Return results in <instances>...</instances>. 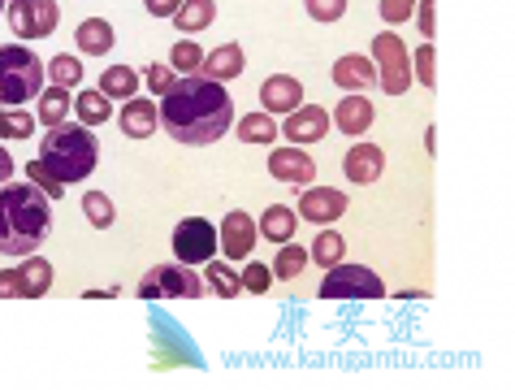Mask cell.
I'll list each match as a JSON object with an SVG mask.
<instances>
[{"mask_svg": "<svg viewBox=\"0 0 515 390\" xmlns=\"http://www.w3.org/2000/svg\"><path fill=\"white\" fill-rule=\"evenodd\" d=\"M156 109H161V130L187 148L217 143L234 122V100L226 83L204 74H178V83L165 91Z\"/></svg>", "mask_w": 515, "mask_h": 390, "instance_id": "cell-1", "label": "cell"}, {"mask_svg": "<svg viewBox=\"0 0 515 390\" xmlns=\"http://www.w3.org/2000/svg\"><path fill=\"white\" fill-rule=\"evenodd\" d=\"M52 230V200L35 182H5L0 187V252L35 256V247Z\"/></svg>", "mask_w": 515, "mask_h": 390, "instance_id": "cell-2", "label": "cell"}, {"mask_svg": "<svg viewBox=\"0 0 515 390\" xmlns=\"http://www.w3.org/2000/svg\"><path fill=\"white\" fill-rule=\"evenodd\" d=\"M39 165L48 169L57 182H83L96 174V161H100V148H96V135L87 126H74V122H61V126H48V139L39 143Z\"/></svg>", "mask_w": 515, "mask_h": 390, "instance_id": "cell-3", "label": "cell"}, {"mask_svg": "<svg viewBox=\"0 0 515 390\" xmlns=\"http://www.w3.org/2000/svg\"><path fill=\"white\" fill-rule=\"evenodd\" d=\"M44 61L22 44L0 48V104H31L44 91Z\"/></svg>", "mask_w": 515, "mask_h": 390, "instance_id": "cell-4", "label": "cell"}, {"mask_svg": "<svg viewBox=\"0 0 515 390\" xmlns=\"http://www.w3.org/2000/svg\"><path fill=\"white\" fill-rule=\"evenodd\" d=\"M139 295L143 299H200L204 295V273H195L191 265H156L148 269V278L139 282Z\"/></svg>", "mask_w": 515, "mask_h": 390, "instance_id": "cell-5", "label": "cell"}, {"mask_svg": "<svg viewBox=\"0 0 515 390\" xmlns=\"http://www.w3.org/2000/svg\"><path fill=\"white\" fill-rule=\"evenodd\" d=\"M373 65H377V83L386 87V96H403L412 87V61H407V48L399 35L381 31L373 39Z\"/></svg>", "mask_w": 515, "mask_h": 390, "instance_id": "cell-6", "label": "cell"}, {"mask_svg": "<svg viewBox=\"0 0 515 390\" xmlns=\"http://www.w3.org/2000/svg\"><path fill=\"white\" fill-rule=\"evenodd\" d=\"M381 295H386V282H381L373 269L342 265V260L329 269V278L321 282V299H381Z\"/></svg>", "mask_w": 515, "mask_h": 390, "instance_id": "cell-7", "label": "cell"}, {"mask_svg": "<svg viewBox=\"0 0 515 390\" xmlns=\"http://www.w3.org/2000/svg\"><path fill=\"white\" fill-rule=\"evenodd\" d=\"M61 22L57 0H13L9 5V26L22 39H48Z\"/></svg>", "mask_w": 515, "mask_h": 390, "instance_id": "cell-8", "label": "cell"}, {"mask_svg": "<svg viewBox=\"0 0 515 390\" xmlns=\"http://www.w3.org/2000/svg\"><path fill=\"white\" fill-rule=\"evenodd\" d=\"M174 252L182 265H208L217 252V230H213V221H204V217H187V221H178V230H174Z\"/></svg>", "mask_w": 515, "mask_h": 390, "instance_id": "cell-9", "label": "cell"}, {"mask_svg": "<svg viewBox=\"0 0 515 390\" xmlns=\"http://www.w3.org/2000/svg\"><path fill=\"white\" fill-rule=\"evenodd\" d=\"M256 221L243 213V208H234V213L221 217V226H217V247L226 252L230 260H247L252 256V247H256Z\"/></svg>", "mask_w": 515, "mask_h": 390, "instance_id": "cell-10", "label": "cell"}, {"mask_svg": "<svg viewBox=\"0 0 515 390\" xmlns=\"http://www.w3.org/2000/svg\"><path fill=\"white\" fill-rule=\"evenodd\" d=\"M347 195L334 191V187H308L299 200V213L312 221V226H329V221H338L342 213H347Z\"/></svg>", "mask_w": 515, "mask_h": 390, "instance_id": "cell-11", "label": "cell"}, {"mask_svg": "<svg viewBox=\"0 0 515 390\" xmlns=\"http://www.w3.org/2000/svg\"><path fill=\"white\" fill-rule=\"evenodd\" d=\"M373 117H377V109H373V100L368 96H360V91H347L342 96V104L334 109V126L342 130L347 139H360L368 126H373Z\"/></svg>", "mask_w": 515, "mask_h": 390, "instance_id": "cell-12", "label": "cell"}, {"mask_svg": "<svg viewBox=\"0 0 515 390\" xmlns=\"http://www.w3.org/2000/svg\"><path fill=\"white\" fill-rule=\"evenodd\" d=\"M381 169H386V152H381L377 143H355V148L342 156V174H347L351 182H360V187L377 182Z\"/></svg>", "mask_w": 515, "mask_h": 390, "instance_id": "cell-13", "label": "cell"}, {"mask_svg": "<svg viewBox=\"0 0 515 390\" xmlns=\"http://www.w3.org/2000/svg\"><path fill=\"white\" fill-rule=\"evenodd\" d=\"M325 130H329V113L321 104H299L295 113H286L282 135L295 143H316V139H325Z\"/></svg>", "mask_w": 515, "mask_h": 390, "instance_id": "cell-14", "label": "cell"}, {"mask_svg": "<svg viewBox=\"0 0 515 390\" xmlns=\"http://www.w3.org/2000/svg\"><path fill=\"white\" fill-rule=\"evenodd\" d=\"M260 104H264V113H295L303 104L299 78H290V74L264 78V83H260Z\"/></svg>", "mask_w": 515, "mask_h": 390, "instance_id": "cell-15", "label": "cell"}, {"mask_svg": "<svg viewBox=\"0 0 515 390\" xmlns=\"http://www.w3.org/2000/svg\"><path fill=\"white\" fill-rule=\"evenodd\" d=\"M269 174L277 182H299V187H308L316 178V165L303 148H277V152H269Z\"/></svg>", "mask_w": 515, "mask_h": 390, "instance_id": "cell-16", "label": "cell"}, {"mask_svg": "<svg viewBox=\"0 0 515 390\" xmlns=\"http://www.w3.org/2000/svg\"><path fill=\"white\" fill-rule=\"evenodd\" d=\"M243 70H247V57L239 44H221L213 52H204V65H200V74L217 78V83H230V78H239Z\"/></svg>", "mask_w": 515, "mask_h": 390, "instance_id": "cell-17", "label": "cell"}, {"mask_svg": "<svg viewBox=\"0 0 515 390\" xmlns=\"http://www.w3.org/2000/svg\"><path fill=\"white\" fill-rule=\"evenodd\" d=\"M117 122H122V130H126L130 139H148L152 130L161 126V109H156L152 100H143V96H130Z\"/></svg>", "mask_w": 515, "mask_h": 390, "instance_id": "cell-18", "label": "cell"}, {"mask_svg": "<svg viewBox=\"0 0 515 390\" xmlns=\"http://www.w3.org/2000/svg\"><path fill=\"white\" fill-rule=\"evenodd\" d=\"M334 83H338L342 91H364V87L377 83V65L368 61V57H338Z\"/></svg>", "mask_w": 515, "mask_h": 390, "instance_id": "cell-19", "label": "cell"}, {"mask_svg": "<svg viewBox=\"0 0 515 390\" xmlns=\"http://www.w3.org/2000/svg\"><path fill=\"white\" fill-rule=\"evenodd\" d=\"M52 291V265L44 256H26V265L18 269V299H39Z\"/></svg>", "mask_w": 515, "mask_h": 390, "instance_id": "cell-20", "label": "cell"}, {"mask_svg": "<svg viewBox=\"0 0 515 390\" xmlns=\"http://www.w3.org/2000/svg\"><path fill=\"white\" fill-rule=\"evenodd\" d=\"M295 226H299V217L290 213L286 204H273V208H264V217H260V226H256V230H260L269 243L282 247V243L295 239Z\"/></svg>", "mask_w": 515, "mask_h": 390, "instance_id": "cell-21", "label": "cell"}, {"mask_svg": "<svg viewBox=\"0 0 515 390\" xmlns=\"http://www.w3.org/2000/svg\"><path fill=\"white\" fill-rule=\"evenodd\" d=\"M117 44V31L109 26V18H87L78 26V48L87 52V57H104Z\"/></svg>", "mask_w": 515, "mask_h": 390, "instance_id": "cell-22", "label": "cell"}, {"mask_svg": "<svg viewBox=\"0 0 515 390\" xmlns=\"http://www.w3.org/2000/svg\"><path fill=\"white\" fill-rule=\"evenodd\" d=\"M213 18H217V5H213V0H182L178 13H174V22H178L182 35L208 31V26H213Z\"/></svg>", "mask_w": 515, "mask_h": 390, "instance_id": "cell-23", "label": "cell"}, {"mask_svg": "<svg viewBox=\"0 0 515 390\" xmlns=\"http://www.w3.org/2000/svg\"><path fill=\"white\" fill-rule=\"evenodd\" d=\"M100 91L109 100H130L139 96V70L135 65H109V70L100 74Z\"/></svg>", "mask_w": 515, "mask_h": 390, "instance_id": "cell-24", "label": "cell"}, {"mask_svg": "<svg viewBox=\"0 0 515 390\" xmlns=\"http://www.w3.org/2000/svg\"><path fill=\"white\" fill-rule=\"evenodd\" d=\"M35 100H39V122L44 126H61L65 117H70V109H74L70 87H44Z\"/></svg>", "mask_w": 515, "mask_h": 390, "instance_id": "cell-25", "label": "cell"}, {"mask_svg": "<svg viewBox=\"0 0 515 390\" xmlns=\"http://www.w3.org/2000/svg\"><path fill=\"white\" fill-rule=\"evenodd\" d=\"M342 256H347V239H342L338 230H321L312 243V252H308V260H316L321 269H334Z\"/></svg>", "mask_w": 515, "mask_h": 390, "instance_id": "cell-26", "label": "cell"}, {"mask_svg": "<svg viewBox=\"0 0 515 390\" xmlns=\"http://www.w3.org/2000/svg\"><path fill=\"white\" fill-rule=\"evenodd\" d=\"M204 278H208V286H213L217 299H239V295H243V278H239V273H234L230 265H221V260H208Z\"/></svg>", "mask_w": 515, "mask_h": 390, "instance_id": "cell-27", "label": "cell"}, {"mask_svg": "<svg viewBox=\"0 0 515 390\" xmlns=\"http://www.w3.org/2000/svg\"><path fill=\"white\" fill-rule=\"evenodd\" d=\"M273 278H299V273L303 269H308V252H303V247L299 243H282V247H277V260H273Z\"/></svg>", "mask_w": 515, "mask_h": 390, "instance_id": "cell-28", "label": "cell"}, {"mask_svg": "<svg viewBox=\"0 0 515 390\" xmlns=\"http://www.w3.org/2000/svg\"><path fill=\"white\" fill-rule=\"evenodd\" d=\"M74 109H78V117H83V126L109 122V96H104V91H78Z\"/></svg>", "mask_w": 515, "mask_h": 390, "instance_id": "cell-29", "label": "cell"}, {"mask_svg": "<svg viewBox=\"0 0 515 390\" xmlns=\"http://www.w3.org/2000/svg\"><path fill=\"white\" fill-rule=\"evenodd\" d=\"M239 139H243V143H273V139H277L273 113H247L243 122H239Z\"/></svg>", "mask_w": 515, "mask_h": 390, "instance_id": "cell-30", "label": "cell"}, {"mask_svg": "<svg viewBox=\"0 0 515 390\" xmlns=\"http://www.w3.org/2000/svg\"><path fill=\"white\" fill-rule=\"evenodd\" d=\"M83 213H87V221H91L96 230H109L113 221H117V208H113V200H109L104 191H87V195H83Z\"/></svg>", "mask_w": 515, "mask_h": 390, "instance_id": "cell-31", "label": "cell"}, {"mask_svg": "<svg viewBox=\"0 0 515 390\" xmlns=\"http://www.w3.org/2000/svg\"><path fill=\"white\" fill-rule=\"evenodd\" d=\"M44 70H48V78H52V87H78V83H83V65H78V57H70V52L52 57Z\"/></svg>", "mask_w": 515, "mask_h": 390, "instance_id": "cell-32", "label": "cell"}, {"mask_svg": "<svg viewBox=\"0 0 515 390\" xmlns=\"http://www.w3.org/2000/svg\"><path fill=\"white\" fill-rule=\"evenodd\" d=\"M31 135H35V113L0 109V139H31Z\"/></svg>", "mask_w": 515, "mask_h": 390, "instance_id": "cell-33", "label": "cell"}, {"mask_svg": "<svg viewBox=\"0 0 515 390\" xmlns=\"http://www.w3.org/2000/svg\"><path fill=\"white\" fill-rule=\"evenodd\" d=\"M169 65H174L178 74H200L204 48H200V44H191V39H182V44H174V52H169Z\"/></svg>", "mask_w": 515, "mask_h": 390, "instance_id": "cell-34", "label": "cell"}, {"mask_svg": "<svg viewBox=\"0 0 515 390\" xmlns=\"http://www.w3.org/2000/svg\"><path fill=\"white\" fill-rule=\"evenodd\" d=\"M433 65H438V52H433V44H420L416 61H412V78H420L425 87H433L438 83V70H433Z\"/></svg>", "mask_w": 515, "mask_h": 390, "instance_id": "cell-35", "label": "cell"}, {"mask_svg": "<svg viewBox=\"0 0 515 390\" xmlns=\"http://www.w3.org/2000/svg\"><path fill=\"white\" fill-rule=\"evenodd\" d=\"M26 174H31V182H35V187L48 195V200H61V195H65V182H57V178H52V174H48V169L39 165V161H31V165H26Z\"/></svg>", "mask_w": 515, "mask_h": 390, "instance_id": "cell-36", "label": "cell"}, {"mask_svg": "<svg viewBox=\"0 0 515 390\" xmlns=\"http://www.w3.org/2000/svg\"><path fill=\"white\" fill-rule=\"evenodd\" d=\"M239 278H243V291L264 295V291L273 286V269H269V265H256V260H252V265H247V273H239Z\"/></svg>", "mask_w": 515, "mask_h": 390, "instance_id": "cell-37", "label": "cell"}, {"mask_svg": "<svg viewBox=\"0 0 515 390\" xmlns=\"http://www.w3.org/2000/svg\"><path fill=\"white\" fill-rule=\"evenodd\" d=\"M174 83H178V70H174V65H161V61L148 65V87L156 91V96H165V91L174 87Z\"/></svg>", "mask_w": 515, "mask_h": 390, "instance_id": "cell-38", "label": "cell"}, {"mask_svg": "<svg viewBox=\"0 0 515 390\" xmlns=\"http://www.w3.org/2000/svg\"><path fill=\"white\" fill-rule=\"evenodd\" d=\"M308 13L316 22H338L347 13V0H308Z\"/></svg>", "mask_w": 515, "mask_h": 390, "instance_id": "cell-39", "label": "cell"}, {"mask_svg": "<svg viewBox=\"0 0 515 390\" xmlns=\"http://www.w3.org/2000/svg\"><path fill=\"white\" fill-rule=\"evenodd\" d=\"M412 9H416V0H381V18H386L390 26H399L412 18Z\"/></svg>", "mask_w": 515, "mask_h": 390, "instance_id": "cell-40", "label": "cell"}, {"mask_svg": "<svg viewBox=\"0 0 515 390\" xmlns=\"http://www.w3.org/2000/svg\"><path fill=\"white\" fill-rule=\"evenodd\" d=\"M438 26V0H420V35H433Z\"/></svg>", "mask_w": 515, "mask_h": 390, "instance_id": "cell-41", "label": "cell"}, {"mask_svg": "<svg viewBox=\"0 0 515 390\" xmlns=\"http://www.w3.org/2000/svg\"><path fill=\"white\" fill-rule=\"evenodd\" d=\"M143 5H148V13H152V18H174L182 0H143Z\"/></svg>", "mask_w": 515, "mask_h": 390, "instance_id": "cell-42", "label": "cell"}, {"mask_svg": "<svg viewBox=\"0 0 515 390\" xmlns=\"http://www.w3.org/2000/svg\"><path fill=\"white\" fill-rule=\"evenodd\" d=\"M0 299H18V269H0Z\"/></svg>", "mask_w": 515, "mask_h": 390, "instance_id": "cell-43", "label": "cell"}, {"mask_svg": "<svg viewBox=\"0 0 515 390\" xmlns=\"http://www.w3.org/2000/svg\"><path fill=\"white\" fill-rule=\"evenodd\" d=\"M9 174H13V156L5 152V143H0V187L9 182Z\"/></svg>", "mask_w": 515, "mask_h": 390, "instance_id": "cell-44", "label": "cell"}, {"mask_svg": "<svg viewBox=\"0 0 515 390\" xmlns=\"http://www.w3.org/2000/svg\"><path fill=\"white\" fill-rule=\"evenodd\" d=\"M0 13H5V0H0Z\"/></svg>", "mask_w": 515, "mask_h": 390, "instance_id": "cell-45", "label": "cell"}]
</instances>
